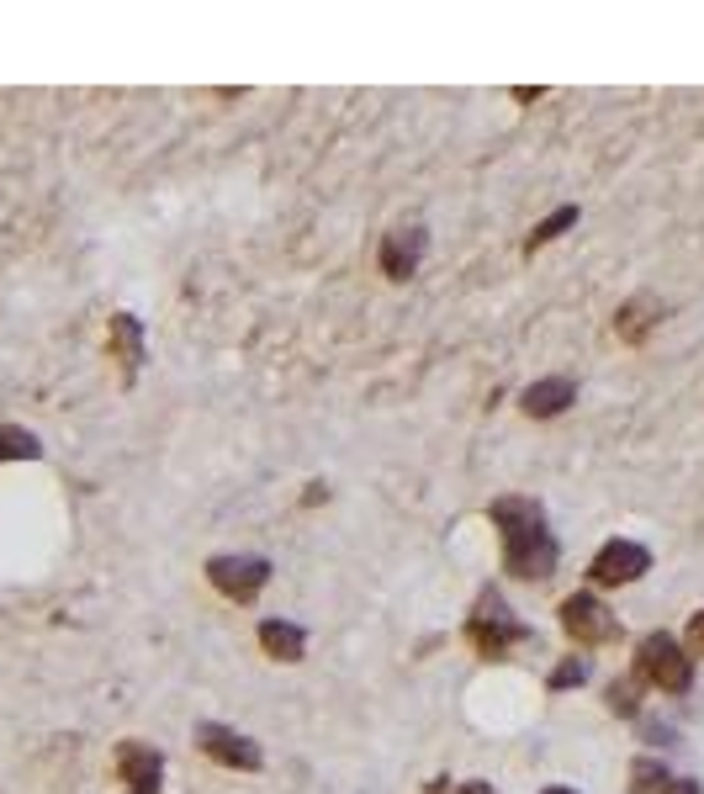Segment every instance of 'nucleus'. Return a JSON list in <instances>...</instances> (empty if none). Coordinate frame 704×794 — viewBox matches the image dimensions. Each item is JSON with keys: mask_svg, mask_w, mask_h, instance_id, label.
<instances>
[{"mask_svg": "<svg viewBox=\"0 0 704 794\" xmlns=\"http://www.w3.org/2000/svg\"><path fill=\"white\" fill-rule=\"evenodd\" d=\"M466 642L477 646V657H509V646L520 642H535V631H524L520 620L509 614L503 593L498 588H482L477 604H472V620H466Z\"/></svg>", "mask_w": 704, "mask_h": 794, "instance_id": "obj_1", "label": "nucleus"}, {"mask_svg": "<svg viewBox=\"0 0 704 794\" xmlns=\"http://www.w3.org/2000/svg\"><path fill=\"white\" fill-rule=\"evenodd\" d=\"M636 678L662 689V694H683L694 683V657L668 636V631H651L641 646H636Z\"/></svg>", "mask_w": 704, "mask_h": 794, "instance_id": "obj_2", "label": "nucleus"}, {"mask_svg": "<svg viewBox=\"0 0 704 794\" xmlns=\"http://www.w3.org/2000/svg\"><path fill=\"white\" fill-rule=\"evenodd\" d=\"M556 541L546 524H530V530H514V535H503V567L524 582H546L556 572Z\"/></svg>", "mask_w": 704, "mask_h": 794, "instance_id": "obj_3", "label": "nucleus"}, {"mask_svg": "<svg viewBox=\"0 0 704 794\" xmlns=\"http://www.w3.org/2000/svg\"><path fill=\"white\" fill-rule=\"evenodd\" d=\"M207 582H213L223 599L249 604V599L271 582V562H265V556H213V562H207Z\"/></svg>", "mask_w": 704, "mask_h": 794, "instance_id": "obj_4", "label": "nucleus"}, {"mask_svg": "<svg viewBox=\"0 0 704 794\" xmlns=\"http://www.w3.org/2000/svg\"><path fill=\"white\" fill-rule=\"evenodd\" d=\"M561 631L578 646H610L620 636V620L593 593H572V599H561Z\"/></svg>", "mask_w": 704, "mask_h": 794, "instance_id": "obj_5", "label": "nucleus"}, {"mask_svg": "<svg viewBox=\"0 0 704 794\" xmlns=\"http://www.w3.org/2000/svg\"><path fill=\"white\" fill-rule=\"evenodd\" d=\"M641 572H651V551L636 546V541H610L588 562V578L599 588H620V582H636Z\"/></svg>", "mask_w": 704, "mask_h": 794, "instance_id": "obj_6", "label": "nucleus"}, {"mask_svg": "<svg viewBox=\"0 0 704 794\" xmlns=\"http://www.w3.org/2000/svg\"><path fill=\"white\" fill-rule=\"evenodd\" d=\"M196 741H202V752H207L213 763H223V768H245V773H254V768L265 763L260 747H254L249 736L228 731V726H217V721H202V726H196Z\"/></svg>", "mask_w": 704, "mask_h": 794, "instance_id": "obj_7", "label": "nucleus"}, {"mask_svg": "<svg viewBox=\"0 0 704 794\" xmlns=\"http://www.w3.org/2000/svg\"><path fill=\"white\" fill-rule=\"evenodd\" d=\"M117 773H123L127 794H154L159 779H164V758L154 747H144V741H123L117 747Z\"/></svg>", "mask_w": 704, "mask_h": 794, "instance_id": "obj_8", "label": "nucleus"}, {"mask_svg": "<svg viewBox=\"0 0 704 794\" xmlns=\"http://www.w3.org/2000/svg\"><path fill=\"white\" fill-rule=\"evenodd\" d=\"M424 228H393L387 239H382V271L393 275V281H408V275L419 271V260H424Z\"/></svg>", "mask_w": 704, "mask_h": 794, "instance_id": "obj_9", "label": "nucleus"}, {"mask_svg": "<svg viewBox=\"0 0 704 794\" xmlns=\"http://www.w3.org/2000/svg\"><path fill=\"white\" fill-rule=\"evenodd\" d=\"M572 397H578V387H572L567 376H546V382H535V387L524 393V413H530V419H556Z\"/></svg>", "mask_w": 704, "mask_h": 794, "instance_id": "obj_10", "label": "nucleus"}, {"mask_svg": "<svg viewBox=\"0 0 704 794\" xmlns=\"http://www.w3.org/2000/svg\"><path fill=\"white\" fill-rule=\"evenodd\" d=\"M260 646H265L276 662H303L307 636H303V625H292V620H265V625H260Z\"/></svg>", "mask_w": 704, "mask_h": 794, "instance_id": "obj_11", "label": "nucleus"}, {"mask_svg": "<svg viewBox=\"0 0 704 794\" xmlns=\"http://www.w3.org/2000/svg\"><path fill=\"white\" fill-rule=\"evenodd\" d=\"M657 313H662L657 297H636V303H625L620 313H614V334L625 339V344H641L646 329L657 324Z\"/></svg>", "mask_w": 704, "mask_h": 794, "instance_id": "obj_12", "label": "nucleus"}, {"mask_svg": "<svg viewBox=\"0 0 704 794\" xmlns=\"http://www.w3.org/2000/svg\"><path fill=\"white\" fill-rule=\"evenodd\" d=\"M112 355L123 361L127 376L138 371V361H144V329H138V318H127V313L112 318Z\"/></svg>", "mask_w": 704, "mask_h": 794, "instance_id": "obj_13", "label": "nucleus"}, {"mask_svg": "<svg viewBox=\"0 0 704 794\" xmlns=\"http://www.w3.org/2000/svg\"><path fill=\"white\" fill-rule=\"evenodd\" d=\"M492 524H498L503 535H514V530H530V524H546V514H541V503H530V498H498V503H492Z\"/></svg>", "mask_w": 704, "mask_h": 794, "instance_id": "obj_14", "label": "nucleus"}, {"mask_svg": "<svg viewBox=\"0 0 704 794\" xmlns=\"http://www.w3.org/2000/svg\"><path fill=\"white\" fill-rule=\"evenodd\" d=\"M631 779H636L631 794H668V784H673V773L657 763V758H641V763L631 768Z\"/></svg>", "mask_w": 704, "mask_h": 794, "instance_id": "obj_15", "label": "nucleus"}, {"mask_svg": "<svg viewBox=\"0 0 704 794\" xmlns=\"http://www.w3.org/2000/svg\"><path fill=\"white\" fill-rule=\"evenodd\" d=\"M604 700H610L614 715L631 721V715H641V683H636V678H614L610 689H604Z\"/></svg>", "mask_w": 704, "mask_h": 794, "instance_id": "obj_16", "label": "nucleus"}, {"mask_svg": "<svg viewBox=\"0 0 704 794\" xmlns=\"http://www.w3.org/2000/svg\"><path fill=\"white\" fill-rule=\"evenodd\" d=\"M572 223H578V207H556L552 217H546V223H541V228H535V234H530V239H524V254H535V249H546L556 239V234H561V228H572Z\"/></svg>", "mask_w": 704, "mask_h": 794, "instance_id": "obj_17", "label": "nucleus"}, {"mask_svg": "<svg viewBox=\"0 0 704 794\" xmlns=\"http://www.w3.org/2000/svg\"><path fill=\"white\" fill-rule=\"evenodd\" d=\"M43 445L32 440L27 429H0V461H37Z\"/></svg>", "mask_w": 704, "mask_h": 794, "instance_id": "obj_18", "label": "nucleus"}, {"mask_svg": "<svg viewBox=\"0 0 704 794\" xmlns=\"http://www.w3.org/2000/svg\"><path fill=\"white\" fill-rule=\"evenodd\" d=\"M582 678H588V657H567V662H556L552 668L546 683H552V689H572V683H582Z\"/></svg>", "mask_w": 704, "mask_h": 794, "instance_id": "obj_19", "label": "nucleus"}, {"mask_svg": "<svg viewBox=\"0 0 704 794\" xmlns=\"http://www.w3.org/2000/svg\"><path fill=\"white\" fill-rule=\"evenodd\" d=\"M689 651H694V657H704V610L689 620Z\"/></svg>", "mask_w": 704, "mask_h": 794, "instance_id": "obj_20", "label": "nucleus"}, {"mask_svg": "<svg viewBox=\"0 0 704 794\" xmlns=\"http://www.w3.org/2000/svg\"><path fill=\"white\" fill-rule=\"evenodd\" d=\"M668 794H704V790L694 784V779H673V784H668Z\"/></svg>", "mask_w": 704, "mask_h": 794, "instance_id": "obj_21", "label": "nucleus"}, {"mask_svg": "<svg viewBox=\"0 0 704 794\" xmlns=\"http://www.w3.org/2000/svg\"><path fill=\"white\" fill-rule=\"evenodd\" d=\"M461 794H492V790H488V784H466Z\"/></svg>", "mask_w": 704, "mask_h": 794, "instance_id": "obj_22", "label": "nucleus"}, {"mask_svg": "<svg viewBox=\"0 0 704 794\" xmlns=\"http://www.w3.org/2000/svg\"><path fill=\"white\" fill-rule=\"evenodd\" d=\"M546 794H572V790H546Z\"/></svg>", "mask_w": 704, "mask_h": 794, "instance_id": "obj_23", "label": "nucleus"}]
</instances>
